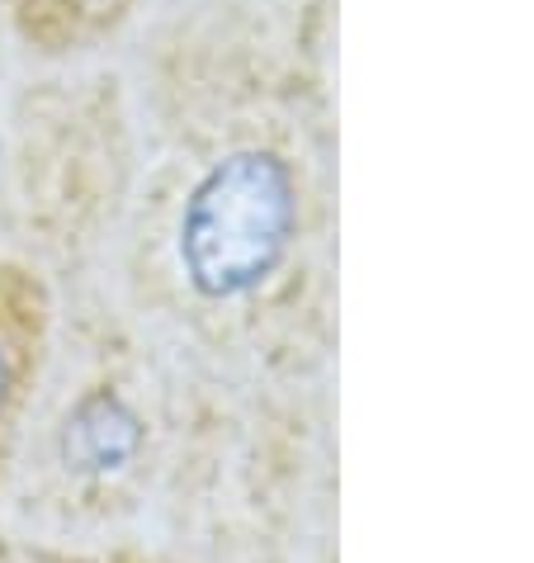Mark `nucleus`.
Listing matches in <instances>:
<instances>
[{
  "instance_id": "obj_1",
  "label": "nucleus",
  "mask_w": 534,
  "mask_h": 563,
  "mask_svg": "<svg viewBox=\"0 0 534 563\" xmlns=\"http://www.w3.org/2000/svg\"><path fill=\"white\" fill-rule=\"evenodd\" d=\"M298 223L293 176L275 152H232L203 176L180 218V265L209 299L251 294L285 261Z\"/></svg>"
},
{
  "instance_id": "obj_2",
  "label": "nucleus",
  "mask_w": 534,
  "mask_h": 563,
  "mask_svg": "<svg viewBox=\"0 0 534 563\" xmlns=\"http://www.w3.org/2000/svg\"><path fill=\"white\" fill-rule=\"evenodd\" d=\"M137 450V417L123 408L119 398H90L76 408V417L67 421V460L76 468H119Z\"/></svg>"
},
{
  "instance_id": "obj_3",
  "label": "nucleus",
  "mask_w": 534,
  "mask_h": 563,
  "mask_svg": "<svg viewBox=\"0 0 534 563\" xmlns=\"http://www.w3.org/2000/svg\"><path fill=\"white\" fill-rule=\"evenodd\" d=\"M5 388H10V374H5V360H0V408H5Z\"/></svg>"
}]
</instances>
